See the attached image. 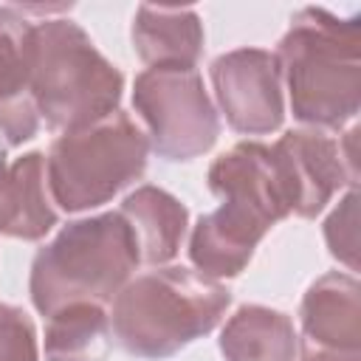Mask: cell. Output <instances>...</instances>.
Wrapping results in <instances>:
<instances>
[{
    "label": "cell",
    "instance_id": "obj_1",
    "mask_svg": "<svg viewBox=\"0 0 361 361\" xmlns=\"http://www.w3.org/2000/svg\"><path fill=\"white\" fill-rule=\"evenodd\" d=\"M293 116L313 127H341L361 102L358 17L338 20L324 8H302L276 48Z\"/></svg>",
    "mask_w": 361,
    "mask_h": 361
},
{
    "label": "cell",
    "instance_id": "obj_2",
    "mask_svg": "<svg viewBox=\"0 0 361 361\" xmlns=\"http://www.w3.org/2000/svg\"><path fill=\"white\" fill-rule=\"evenodd\" d=\"M231 293L212 276L172 265L135 276L113 302V333L138 358H169L189 341L212 333Z\"/></svg>",
    "mask_w": 361,
    "mask_h": 361
},
{
    "label": "cell",
    "instance_id": "obj_3",
    "mask_svg": "<svg viewBox=\"0 0 361 361\" xmlns=\"http://www.w3.org/2000/svg\"><path fill=\"white\" fill-rule=\"evenodd\" d=\"M138 262V245L121 212L76 220L34 257L31 299L45 316L73 302L104 305Z\"/></svg>",
    "mask_w": 361,
    "mask_h": 361
},
{
    "label": "cell",
    "instance_id": "obj_4",
    "mask_svg": "<svg viewBox=\"0 0 361 361\" xmlns=\"http://www.w3.org/2000/svg\"><path fill=\"white\" fill-rule=\"evenodd\" d=\"M124 79L71 20L34 25L31 93L51 130L76 133L116 113Z\"/></svg>",
    "mask_w": 361,
    "mask_h": 361
},
{
    "label": "cell",
    "instance_id": "obj_5",
    "mask_svg": "<svg viewBox=\"0 0 361 361\" xmlns=\"http://www.w3.org/2000/svg\"><path fill=\"white\" fill-rule=\"evenodd\" d=\"M147 135L121 110L104 121L59 135L48 149V186L65 212L107 203L147 166Z\"/></svg>",
    "mask_w": 361,
    "mask_h": 361
},
{
    "label": "cell",
    "instance_id": "obj_6",
    "mask_svg": "<svg viewBox=\"0 0 361 361\" xmlns=\"http://www.w3.org/2000/svg\"><path fill=\"white\" fill-rule=\"evenodd\" d=\"M133 104L149 127L152 149L166 161L203 155L217 133V113L195 68H147L135 79Z\"/></svg>",
    "mask_w": 361,
    "mask_h": 361
},
{
    "label": "cell",
    "instance_id": "obj_7",
    "mask_svg": "<svg viewBox=\"0 0 361 361\" xmlns=\"http://www.w3.org/2000/svg\"><path fill=\"white\" fill-rule=\"evenodd\" d=\"M212 82L226 121L237 133L265 135L282 124V93L276 56L240 48L212 62Z\"/></svg>",
    "mask_w": 361,
    "mask_h": 361
},
{
    "label": "cell",
    "instance_id": "obj_8",
    "mask_svg": "<svg viewBox=\"0 0 361 361\" xmlns=\"http://www.w3.org/2000/svg\"><path fill=\"white\" fill-rule=\"evenodd\" d=\"M274 158L285 175L290 212L299 217H316L333 192L344 183H355V158L344 155L341 144L316 130H290L274 147Z\"/></svg>",
    "mask_w": 361,
    "mask_h": 361
},
{
    "label": "cell",
    "instance_id": "obj_9",
    "mask_svg": "<svg viewBox=\"0 0 361 361\" xmlns=\"http://www.w3.org/2000/svg\"><path fill=\"white\" fill-rule=\"evenodd\" d=\"M302 361H361V288L330 271L302 299Z\"/></svg>",
    "mask_w": 361,
    "mask_h": 361
},
{
    "label": "cell",
    "instance_id": "obj_10",
    "mask_svg": "<svg viewBox=\"0 0 361 361\" xmlns=\"http://www.w3.org/2000/svg\"><path fill=\"white\" fill-rule=\"evenodd\" d=\"M209 189L262 226H274L290 214V197L285 175L271 147L257 141H243L226 155H220L209 169Z\"/></svg>",
    "mask_w": 361,
    "mask_h": 361
},
{
    "label": "cell",
    "instance_id": "obj_11",
    "mask_svg": "<svg viewBox=\"0 0 361 361\" xmlns=\"http://www.w3.org/2000/svg\"><path fill=\"white\" fill-rule=\"evenodd\" d=\"M34 25L14 6L0 8V138L17 147L37 135L39 110L31 93Z\"/></svg>",
    "mask_w": 361,
    "mask_h": 361
},
{
    "label": "cell",
    "instance_id": "obj_12",
    "mask_svg": "<svg viewBox=\"0 0 361 361\" xmlns=\"http://www.w3.org/2000/svg\"><path fill=\"white\" fill-rule=\"evenodd\" d=\"M265 231L268 228H262V223H254V217H248L245 212L220 203V209L197 220L189 240V257L203 276H237L248 265Z\"/></svg>",
    "mask_w": 361,
    "mask_h": 361
},
{
    "label": "cell",
    "instance_id": "obj_13",
    "mask_svg": "<svg viewBox=\"0 0 361 361\" xmlns=\"http://www.w3.org/2000/svg\"><path fill=\"white\" fill-rule=\"evenodd\" d=\"M42 178V152H28L14 164H8L0 155V234L39 240L54 228L56 212L45 200Z\"/></svg>",
    "mask_w": 361,
    "mask_h": 361
},
{
    "label": "cell",
    "instance_id": "obj_14",
    "mask_svg": "<svg viewBox=\"0 0 361 361\" xmlns=\"http://www.w3.org/2000/svg\"><path fill=\"white\" fill-rule=\"evenodd\" d=\"M133 42L149 68H195L203 48V28L195 8L141 6Z\"/></svg>",
    "mask_w": 361,
    "mask_h": 361
},
{
    "label": "cell",
    "instance_id": "obj_15",
    "mask_svg": "<svg viewBox=\"0 0 361 361\" xmlns=\"http://www.w3.org/2000/svg\"><path fill=\"white\" fill-rule=\"evenodd\" d=\"M121 217L127 220L135 237L138 259L161 265L178 254L186 231V206L175 200L169 192L158 186L135 189L124 197Z\"/></svg>",
    "mask_w": 361,
    "mask_h": 361
},
{
    "label": "cell",
    "instance_id": "obj_16",
    "mask_svg": "<svg viewBox=\"0 0 361 361\" xmlns=\"http://www.w3.org/2000/svg\"><path fill=\"white\" fill-rule=\"evenodd\" d=\"M220 353L226 361H293L296 333L285 313L243 305L223 327Z\"/></svg>",
    "mask_w": 361,
    "mask_h": 361
},
{
    "label": "cell",
    "instance_id": "obj_17",
    "mask_svg": "<svg viewBox=\"0 0 361 361\" xmlns=\"http://www.w3.org/2000/svg\"><path fill=\"white\" fill-rule=\"evenodd\" d=\"M110 353V319L102 305L73 302L48 316V361H104Z\"/></svg>",
    "mask_w": 361,
    "mask_h": 361
},
{
    "label": "cell",
    "instance_id": "obj_18",
    "mask_svg": "<svg viewBox=\"0 0 361 361\" xmlns=\"http://www.w3.org/2000/svg\"><path fill=\"white\" fill-rule=\"evenodd\" d=\"M0 361H37V333L25 310L0 302Z\"/></svg>",
    "mask_w": 361,
    "mask_h": 361
}]
</instances>
